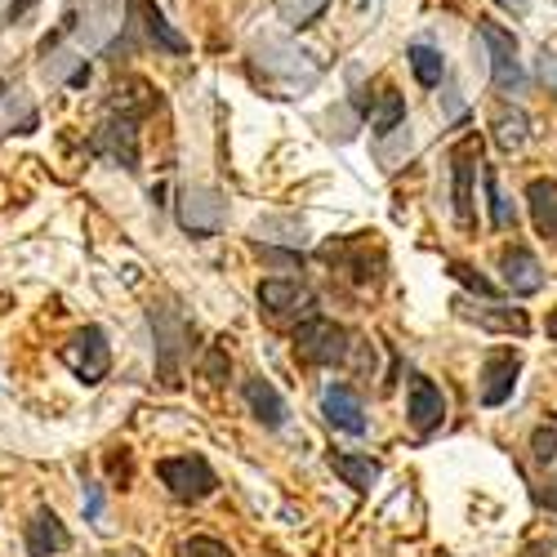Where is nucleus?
Returning a JSON list of instances; mask_svg holds the SVG:
<instances>
[{"mask_svg": "<svg viewBox=\"0 0 557 557\" xmlns=\"http://www.w3.org/2000/svg\"><path fill=\"white\" fill-rule=\"evenodd\" d=\"M522 557H553V548H548V544H527Z\"/></svg>", "mask_w": 557, "mask_h": 557, "instance_id": "nucleus-32", "label": "nucleus"}, {"mask_svg": "<svg viewBox=\"0 0 557 557\" xmlns=\"http://www.w3.org/2000/svg\"><path fill=\"white\" fill-rule=\"evenodd\" d=\"M227 219V206L214 188H188L178 197V223L193 232V237H214Z\"/></svg>", "mask_w": 557, "mask_h": 557, "instance_id": "nucleus-6", "label": "nucleus"}, {"mask_svg": "<svg viewBox=\"0 0 557 557\" xmlns=\"http://www.w3.org/2000/svg\"><path fill=\"white\" fill-rule=\"evenodd\" d=\"M482 326H495V331H513V335H527V312H518V308H495V304H486V308H469Z\"/></svg>", "mask_w": 557, "mask_h": 557, "instance_id": "nucleus-24", "label": "nucleus"}, {"mask_svg": "<svg viewBox=\"0 0 557 557\" xmlns=\"http://www.w3.org/2000/svg\"><path fill=\"white\" fill-rule=\"evenodd\" d=\"M450 276H455V282H463V286H469V290H478V295H495V286L486 282V276H478L473 268H463V263H450Z\"/></svg>", "mask_w": 557, "mask_h": 557, "instance_id": "nucleus-28", "label": "nucleus"}, {"mask_svg": "<svg viewBox=\"0 0 557 557\" xmlns=\"http://www.w3.org/2000/svg\"><path fill=\"white\" fill-rule=\"evenodd\" d=\"M326 5L331 0H276V18H282L290 32H304L326 14Z\"/></svg>", "mask_w": 557, "mask_h": 557, "instance_id": "nucleus-23", "label": "nucleus"}, {"mask_svg": "<svg viewBox=\"0 0 557 557\" xmlns=\"http://www.w3.org/2000/svg\"><path fill=\"white\" fill-rule=\"evenodd\" d=\"M63 361L72 366V375L85 380V384H103L108 370H112V348H108V335L99 326H85L67 348H63Z\"/></svg>", "mask_w": 557, "mask_h": 557, "instance_id": "nucleus-5", "label": "nucleus"}, {"mask_svg": "<svg viewBox=\"0 0 557 557\" xmlns=\"http://www.w3.org/2000/svg\"><path fill=\"white\" fill-rule=\"evenodd\" d=\"M178 557H232V553H227V544H219L210 535H193L178 544Z\"/></svg>", "mask_w": 557, "mask_h": 557, "instance_id": "nucleus-27", "label": "nucleus"}, {"mask_svg": "<svg viewBox=\"0 0 557 557\" xmlns=\"http://www.w3.org/2000/svg\"><path fill=\"white\" fill-rule=\"evenodd\" d=\"M89 148L95 152H103V157H112L116 165H125V170H138V134H134V116H112V121H103L99 129H95V138H89Z\"/></svg>", "mask_w": 557, "mask_h": 557, "instance_id": "nucleus-9", "label": "nucleus"}, {"mask_svg": "<svg viewBox=\"0 0 557 557\" xmlns=\"http://www.w3.org/2000/svg\"><path fill=\"white\" fill-rule=\"evenodd\" d=\"M157 473H161V482L170 486V495L183 499V504H197V499H206V495L219 491V478H214V469H210L201 455H174V459H161V463H157Z\"/></svg>", "mask_w": 557, "mask_h": 557, "instance_id": "nucleus-2", "label": "nucleus"}, {"mask_svg": "<svg viewBox=\"0 0 557 557\" xmlns=\"http://www.w3.org/2000/svg\"><path fill=\"white\" fill-rule=\"evenodd\" d=\"M482 178H486V201H491V227H499V232L518 227V214H513V206H508V197L499 193V174H495V170H486Z\"/></svg>", "mask_w": 557, "mask_h": 557, "instance_id": "nucleus-25", "label": "nucleus"}, {"mask_svg": "<svg viewBox=\"0 0 557 557\" xmlns=\"http://www.w3.org/2000/svg\"><path fill=\"white\" fill-rule=\"evenodd\" d=\"M406 63H410L414 81H420L424 89H437V85L446 81V63H442V54L433 50V45H410V50H406Z\"/></svg>", "mask_w": 557, "mask_h": 557, "instance_id": "nucleus-21", "label": "nucleus"}, {"mask_svg": "<svg viewBox=\"0 0 557 557\" xmlns=\"http://www.w3.org/2000/svg\"><path fill=\"white\" fill-rule=\"evenodd\" d=\"M499 272H504V286L513 290V295H522V299L544 290V268H540V259H535L531 250H522V246H513V250L499 255Z\"/></svg>", "mask_w": 557, "mask_h": 557, "instance_id": "nucleus-12", "label": "nucleus"}, {"mask_svg": "<svg viewBox=\"0 0 557 557\" xmlns=\"http://www.w3.org/2000/svg\"><path fill=\"white\" fill-rule=\"evenodd\" d=\"M478 36H482L486 54H491V81H495V89H499V95H522L527 72L518 63V36L504 32L495 18H478Z\"/></svg>", "mask_w": 557, "mask_h": 557, "instance_id": "nucleus-1", "label": "nucleus"}, {"mask_svg": "<svg viewBox=\"0 0 557 557\" xmlns=\"http://www.w3.org/2000/svg\"><path fill=\"white\" fill-rule=\"evenodd\" d=\"M544 504H553V508H557V478H553V491L544 495Z\"/></svg>", "mask_w": 557, "mask_h": 557, "instance_id": "nucleus-34", "label": "nucleus"}, {"mask_svg": "<svg viewBox=\"0 0 557 557\" xmlns=\"http://www.w3.org/2000/svg\"><path fill=\"white\" fill-rule=\"evenodd\" d=\"M321 410H326V420H331L335 429H344V433H352V437L366 433V410H361V401H357V393H352L348 384H331L326 397H321Z\"/></svg>", "mask_w": 557, "mask_h": 557, "instance_id": "nucleus-13", "label": "nucleus"}, {"mask_svg": "<svg viewBox=\"0 0 557 557\" xmlns=\"http://www.w3.org/2000/svg\"><path fill=\"white\" fill-rule=\"evenodd\" d=\"M478 138L459 144L450 157V174H455V223L459 227H473V170H478Z\"/></svg>", "mask_w": 557, "mask_h": 557, "instance_id": "nucleus-10", "label": "nucleus"}, {"mask_svg": "<svg viewBox=\"0 0 557 557\" xmlns=\"http://www.w3.org/2000/svg\"><path fill=\"white\" fill-rule=\"evenodd\" d=\"M401 121H406V99L397 95V89H380L375 112H370V129H375V134H393V129H401Z\"/></svg>", "mask_w": 557, "mask_h": 557, "instance_id": "nucleus-22", "label": "nucleus"}, {"mask_svg": "<svg viewBox=\"0 0 557 557\" xmlns=\"http://www.w3.org/2000/svg\"><path fill=\"white\" fill-rule=\"evenodd\" d=\"M295 352L308 366H335L348 352V331L335 326V321H326V317H308L295 326Z\"/></svg>", "mask_w": 557, "mask_h": 557, "instance_id": "nucleus-4", "label": "nucleus"}, {"mask_svg": "<svg viewBox=\"0 0 557 557\" xmlns=\"http://www.w3.org/2000/svg\"><path fill=\"white\" fill-rule=\"evenodd\" d=\"M544 331H548V339H557V308L548 312V321H544Z\"/></svg>", "mask_w": 557, "mask_h": 557, "instance_id": "nucleus-33", "label": "nucleus"}, {"mask_svg": "<svg viewBox=\"0 0 557 557\" xmlns=\"http://www.w3.org/2000/svg\"><path fill=\"white\" fill-rule=\"evenodd\" d=\"M495 5H504L508 14H527V10H531V0H495Z\"/></svg>", "mask_w": 557, "mask_h": 557, "instance_id": "nucleus-31", "label": "nucleus"}, {"mask_svg": "<svg viewBox=\"0 0 557 557\" xmlns=\"http://www.w3.org/2000/svg\"><path fill=\"white\" fill-rule=\"evenodd\" d=\"M0 95H5V85H0Z\"/></svg>", "mask_w": 557, "mask_h": 557, "instance_id": "nucleus-35", "label": "nucleus"}, {"mask_svg": "<svg viewBox=\"0 0 557 557\" xmlns=\"http://www.w3.org/2000/svg\"><path fill=\"white\" fill-rule=\"evenodd\" d=\"M129 18H138V27L148 32V40L157 45V50H170V54H188V36H183L152 0H129Z\"/></svg>", "mask_w": 557, "mask_h": 557, "instance_id": "nucleus-11", "label": "nucleus"}, {"mask_svg": "<svg viewBox=\"0 0 557 557\" xmlns=\"http://www.w3.org/2000/svg\"><path fill=\"white\" fill-rule=\"evenodd\" d=\"M518 370H522V357L513 348H499L486 357L482 366V406H504L518 388Z\"/></svg>", "mask_w": 557, "mask_h": 557, "instance_id": "nucleus-7", "label": "nucleus"}, {"mask_svg": "<svg viewBox=\"0 0 557 557\" xmlns=\"http://www.w3.org/2000/svg\"><path fill=\"white\" fill-rule=\"evenodd\" d=\"M527 206H531L535 232L557 246V178H531L527 183Z\"/></svg>", "mask_w": 557, "mask_h": 557, "instance_id": "nucleus-14", "label": "nucleus"}, {"mask_svg": "<svg viewBox=\"0 0 557 557\" xmlns=\"http://www.w3.org/2000/svg\"><path fill=\"white\" fill-rule=\"evenodd\" d=\"M331 469L348 482V486H357V491H370L380 482V459H370V455H348V450H335L331 455Z\"/></svg>", "mask_w": 557, "mask_h": 557, "instance_id": "nucleus-18", "label": "nucleus"}, {"mask_svg": "<svg viewBox=\"0 0 557 557\" xmlns=\"http://www.w3.org/2000/svg\"><path fill=\"white\" fill-rule=\"evenodd\" d=\"M152 331H157V366H161V384L178 388V370H183V339H193V326L183 321L170 304L152 308Z\"/></svg>", "mask_w": 557, "mask_h": 557, "instance_id": "nucleus-3", "label": "nucleus"}, {"mask_svg": "<svg viewBox=\"0 0 557 557\" xmlns=\"http://www.w3.org/2000/svg\"><path fill=\"white\" fill-rule=\"evenodd\" d=\"M259 304L268 308V317H290V312H308L312 308V295L299 286V282H282V276H272V282L259 286Z\"/></svg>", "mask_w": 557, "mask_h": 557, "instance_id": "nucleus-15", "label": "nucleus"}, {"mask_svg": "<svg viewBox=\"0 0 557 557\" xmlns=\"http://www.w3.org/2000/svg\"><path fill=\"white\" fill-rule=\"evenodd\" d=\"M103 5H116V0H103ZM121 27V10H99V0H85V40L89 45H112V32Z\"/></svg>", "mask_w": 557, "mask_h": 557, "instance_id": "nucleus-20", "label": "nucleus"}, {"mask_svg": "<svg viewBox=\"0 0 557 557\" xmlns=\"http://www.w3.org/2000/svg\"><path fill=\"white\" fill-rule=\"evenodd\" d=\"M406 414H410V429L420 433V437L437 433V429H442V420H446L442 388H437L433 380H424V375H414V380H410V401H406Z\"/></svg>", "mask_w": 557, "mask_h": 557, "instance_id": "nucleus-8", "label": "nucleus"}, {"mask_svg": "<svg viewBox=\"0 0 557 557\" xmlns=\"http://www.w3.org/2000/svg\"><path fill=\"white\" fill-rule=\"evenodd\" d=\"M540 76H544L548 85H557V54H544V59H540Z\"/></svg>", "mask_w": 557, "mask_h": 557, "instance_id": "nucleus-30", "label": "nucleus"}, {"mask_svg": "<svg viewBox=\"0 0 557 557\" xmlns=\"http://www.w3.org/2000/svg\"><path fill=\"white\" fill-rule=\"evenodd\" d=\"M531 455H535L540 463H553V459H557V414H548V420L531 433Z\"/></svg>", "mask_w": 557, "mask_h": 557, "instance_id": "nucleus-26", "label": "nucleus"}, {"mask_svg": "<svg viewBox=\"0 0 557 557\" xmlns=\"http://www.w3.org/2000/svg\"><path fill=\"white\" fill-rule=\"evenodd\" d=\"M246 406L255 410V420H259L263 429H282V424H286V414H290L286 401H282V393H276L268 380H259V375L246 380Z\"/></svg>", "mask_w": 557, "mask_h": 557, "instance_id": "nucleus-17", "label": "nucleus"}, {"mask_svg": "<svg viewBox=\"0 0 557 557\" xmlns=\"http://www.w3.org/2000/svg\"><path fill=\"white\" fill-rule=\"evenodd\" d=\"M227 366H232V361H227V348H210V357H206V380H210V384H223V380H227Z\"/></svg>", "mask_w": 557, "mask_h": 557, "instance_id": "nucleus-29", "label": "nucleus"}, {"mask_svg": "<svg viewBox=\"0 0 557 557\" xmlns=\"http://www.w3.org/2000/svg\"><path fill=\"white\" fill-rule=\"evenodd\" d=\"M67 544H72V535H67V527L59 522V513L40 508L36 522L27 527V553H32V557H54V553H63Z\"/></svg>", "mask_w": 557, "mask_h": 557, "instance_id": "nucleus-16", "label": "nucleus"}, {"mask_svg": "<svg viewBox=\"0 0 557 557\" xmlns=\"http://www.w3.org/2000/svg\"><path fill=\"white\" fill-rule=\"evenodd\" d=\"M527 138H531V121H527V112L504 103V108L495 112V144H499L504 152H518V148H527Z\"/></svg>", "mask_w": 557, "mask_h": 557, "instance_id": "nucleus-19", "label": "nucleus"}]
</instances>
